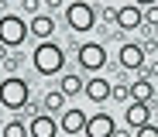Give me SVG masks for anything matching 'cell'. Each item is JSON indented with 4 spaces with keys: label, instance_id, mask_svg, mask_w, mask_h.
I'll use <instances>...</instances> for the list:
<instances>
[{
    "label": "cell",
    "instance_id": "6da1fadb",
    "mask_svg": "<svg viewBox=\"0 0 158 137\" xmlns=\"http://www.w3.org/2000/svg\"><path fill=\"white\" fill-rule=\"evenodd\" d=\"M31 65H35L38 75H59L65 69V48L55 45L52 38L48 41H38L35 51H31Z\"/></svg>",
    "mask_w": 158,
    "mask_h": 137
},
{
    "label": "cell",
    "instance_id": "7a4b0ae2",
    "mask_svg": "<svg viewBox=\"0 0 158 137\" xmlns=\"http://www.w3.org/2000/svg\"><path fill=\"white\" fill-rule=\"evenodd\" d=\"M28 96H31V82L28 79L7 75L4 82H0V106H4V110H24Z\"/></svg>",
    "mask_w": 158,
    "mask_h": 137
},
{
    "label": "cell",
    "instance_id": "3957f363",
    "mask_svg": "<svg viewBox=\"0 0 158 137\" xmlns=\"http://www.w3.org/2000/svg\"><path fill=\"white\" fill-rule=\"evenodd\" d=\"M65 24L72 27L76 34H86L96 27V10L93 4H86V0H72V4L65 7Z\"/></svg>",
    "mask_w": 158,
    "mask_h": 137
},
{
    "label": "cell",
    "instance_id": "277c9868",
    "mask_svg": "<svg viewBox=\"0 0 158 137\" xmlns=\"http://www.w3.org/2000/svg\"><path fill=\"white\" fill-rule=\"evenodd\" d=\"M24 41H28V21L17 14H0V45L21 48Z\"/></svg>",
    "mask_w": 158,
    "mask_h": 137
},
{
    "label": "cell",
    "instance_id": "5b68a950",
    "mask_svg": "<svg viewBox=\"0 0 158 137\" xmlns=\"http://www.w3.org/2000/svg\"><path fill=\"white\" fill-rule=\"evenodd\" d=\"M79 69H86V72H100L103 65H107V45H100V41H86V45H79Z\"/></svg>",
    "mask_w": 158,
    "mask_h": 137
},
{
    "label": "cell",
    "instance_id": "8992f818",
    "mask_svg": "<svg viewBox=\"0 0 158 137\" xmlns=\"http://www.w3.org/2000/svg\"><path fill=\"white\" fill-rule=\"evenodd\" d=\"M144 24V7H138L134 0L124 7H117V27L120 31H138V27Z\"/></svg>",
    "mask_w": 158,
    "mask_h": 137
},
{
    "label": "cell",
    "instance_id": "52a82bcc",
    "mask_svg": "<svg viewBox=\"0 0 158 137\" xmlns=\"http://www.w3.org/2000/svg\"><path fill=\"white\" fill-rule=\"evenodd\" d=\"M114 130H117V123H114V117L107 113V110H100V113H93L89 120H86V137H114Z\"/></svg>",
    "mask_w": 158,
    "mask_h": 137
},
{
    "label": "cell",
    "instance_id": "ba28073f",
    "mask_svg": "<svg viewBox=\"0 0 158 137\" xmlns=\"http://www.w3.org/2000/svg\"><path fill=\"white\" fill-rule=\"evenodd\" d=\"M124 123L131 130H138L144 123H151V103H141V99H131L127 110H124Z\"/></svg>",
    "mask_w": 158,
    "mask_h": 137
},
{
    "label": "cell",
    "instance_id": "9c48e42d",
    "mask_svg": "<svg viewBox=\"0 0 158 137\" xmlns=\"http://www.w3.org/2000/svg\"><path fill=\"white\" fill-rule=\"evenodd\" d=\"M59 134V120L52 113H35L28 120V137H55Z\"/></svg>",
    "mask_w": 158,
    "mask_h": 137
},
{
    "label": "cell",
    "instance_id": "30bf717a",
    "mask_svg": "<svg viewBox=\"0 0 158 137\" xmlns=\"http://www.w3.org/2000/svg\"><path fill=\"white\" fill-rule=\"evenodd\" d=\"M86 110H62V120H59V130L69 134V137H79L86 130Z\"/></svg>",
    "mask_w": 158,
    "mask_h": 137
},
{
    "label": "cell",
    "instance_id": "8fae6325",
    "mask_svg": "<svg viewBox=\"0 0 158 137\" xmlns=\"http://www.w3.org/2000/svg\"><path fill=\"white\" fill-rule=\"evenodd\" d=\"M28 34H35L38 41H48L52 34H55V17L52 14H35V17H28Z\"/></svg>",
    "mask_w": 158,
    "mask_h": 137
},
{
    "label": "cell",
    "instance_id": "7c38bea8",
    "mask_svg": "<svg viewBox=\"0 0 158 137\" xmlns=\"http://www.w3.org/2000/svg\"><path fill=\"white\" fill-rule=\"evenodd\" d=\"M144 55H148L144 45H131V41L120 45V69H144V62H148Z\"/></svg>",
    "mask_w": 158,
    "mask_h": 137
},
{
    "label": "cell",
    "instance_id": "4fadbf2b",
    "mask_svg": "<svg viewBox=\"0 0 158 137\" xmlns=\"http://www.w3.org/2000/svg\"><path fill=\"white\" fill-rule=\"evenodd\" d=\"M110 89H114V82H107L103 75L86 79V86H83V93H86L89 103H103V99H110Z\"/></svg>",
    "mask_w": 158,
    "mask_h": 137
},
{
    "label": "cell",
    "instance_id": "5bb4252c",
    "mask_svg": "<svg viewBox=\"0 0 158 137\" xmlns=\"http://www.w3.org/2000/svg\"><path fill=\"white\" fill-rule=\"evenodd\" d=\"M158 96V89H155V82L148 79V75H141V79H134L131 82V99H141V103H151Z\"/></svg>",
    "mask_w": 158,
    "mask_h": 137
},
{
    "label": "cell",
    "instance_id": "9a60e30c",
    "mask_svg": "<svg viewBox=\"0 0 158 137\" xmlns=\"http://www.w3.org/2000/svg\"><path fill=\"white\" fill-rule=\"evenodd\" d=\"M65 99H69V96H65L62 89H48V93L41 96V110L55 117V113H62V110H65Z\"/></svg>",
    "mask_w": 158,
    "mask_h": 137
},
{
    "label": "cell",
    "instance_id": "2e32d148",
    "mask_svg": "<svg viewBox=\"0 0 158 137\" xmlns=\"http://www.w3.org/2000/svg\"><path fill=\"white\" fill-rule=\"evenodd\" d=\"M83 86H86V79H79L76 72H65L62 82H59V89H62L65 96H79V93H83Z\"/></svg>",
    "mask_w": 158,
    "mask_h": 137
},
{
    "label": "cell",
    "instance_id": "e0dca14e",
    "mask_svg": "<svg viewBox=\"0 0 158 137\" xmlns=\"http://www.w3.org/2000/svg\"><path fill=\"white\" fill-rule=\"evenodd\" d=\"M0 137H28V123L24 120H10L4 130H0Z\"/></svg>",
    "mask_w": 158,
    "mask_h": 137
},
{
    "label": "cell",
    "instance_id": "ac0fdd59",
    "mask_svg": "<svg viewBox=\"0 0 158 137\" xmlns=\"http://www.w3.org/2000/svg\"><path fill=\"white\" fill-rule=\"evenodd\" d=\"M110 96H114V99H124V103H131V82H117V86L110 89Z\"/></svg>",
    "mask_w": 158,
    "mask_h": 137
},
{
    "label": "cell",
    "instance_id": "d6986e66",
    "mask_svg": "<svg viewBox=\"0 0 158 137\" xmlns=\"http://www.w3.org/2000/svg\"><path fill=\"white\" fill-rule=\"evenodd\" d=\"M144 24H148V27H155V31H158V4L144 7Z\"/></svg>",
    "mask_w": 158,
    "mask_h": 137
},
{
    "label": "cell",
    "instance_id": "ffe728a7",
    "mask_svg": "<svg viewBox=\"0 0 158 137\" xmlns=\"http://www.w3.org/2000/svg\"><path fill=\"white\" fill-rule=\"evenodd\" d=\"M21 10L28 14V17H35V14H41V0H21Z\"/></svg>",
    "mask_w": 158,
    "mask_h": 137
},
{
    "label": "cell",
    "instance_id": "44dd1931",
    "mask_svg": "<svg viewBox=\"0 0 158 137\" xmlns=\"http://www.w3.org/2000/svg\"><path fill=\"white\" fill-rule=\"evenodd\" d=\"M134 137H158V123H144V127H138Z\"/></svg>",
    "mask_w": 158,
    "mask_h": 137
},
{
    "label": "cell",
    "instance_id": "7402d4cb",
    "mask_svg": "<svg viewBox=\"0 0 158 137\" xmlns=\"http://www.w3.org/2000/svg\"><path fill=\"white\" fill-rule=\"evenodd\" d=\"M0 65H4V69H10V72H14V69L21 65V55H10V51H7V58L0 62Z\"/></svg>",
    "mask_w": 158,
    "mask_h": 137
},
{
    "label": "cell",
    "instance_id": "603a6c76",
    "mask_svg": "<svg viewBox=\"0 0 158 137\" xmlns=\"http://www.w3.org/2000/svg\"><path fill=\"white\" fill-rule=\"evenodd\" d=\"M144 75L148 79H158V58L155 62H144Z\"/></svg>",
    "mask_w": 158,
    "mask_h": 137
},
{
    "label": "cell",
    "instance_id": "cb8c5ba5",
    "mask_svg": "<svg viewBox=\"0 0 158 137\" xmlns=\"http://www.w3.org/2000/svg\"><path fill=\"white\" fill-rule=\"evenodd\" d=\"M62 4H65V0H41V7H48V10H59Z\"/></svg>",
    "mask_w": 158,
    "mask_h": 137
},
{
    "label": "cell",
    "instance_id": "d4e9b609",
    "mask_svg": "<svg viewBox=\"0 0 158 137\" xmlns=\"http://www.w3.org/2000/svg\"><path fill=\"white\" fill-rule=\"evenodd\" d=\"M138 7H151V4H158V0H134Z\"/></svg>",
    "mask_w": 158,
    "mask_h": 137
},
{
    "label": "cell",
    "instance_id": "484cf974",
    "mask_svg": "<svg viewBox=\"0 0 158 137\" xmlns=\"http://www.w3.org/2000/svg\"><path fill=\"white\" fill-rule=\"evenodd\" d=\"M7 4H21V0H7Z\"/></svg>",
    "mask_w": 158,
    "mask_h": 137
}]
</instances>
